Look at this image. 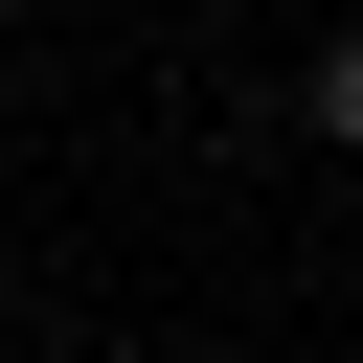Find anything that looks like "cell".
<instances>
[{
    "mask_svg": "<svg viewBox=\"0 0 363 363\" xmlns=\"http://www.w3.org/2000/svg\"><path fill=\"white\" fill-rule=\"evenodd\" d=\"M318 136H340V159H363V45H340V68H318Z\"/></svg>",
    "mask_w": 363,
    "mask_h": 363,
    "instance_id": "cell-1",
    "label": "cell"
}]
</instances>
